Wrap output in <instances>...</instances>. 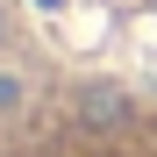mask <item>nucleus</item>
<instances>
[{
	"mask_svg": "<svg viewBox=\"0 0 157 157\" xmlns=\"http://www.w3.org/2000/svg\"><path fill=\"white\" fill-rule=\"evenodd\" d=\"M93 78L100 71L43 64L21 7L0 0V157H157V136L93 114Z\"/></svg>",
	"mask_w": 157,
	"mask_h": 157,
	"instance_id": "1",
	"label": "nucleus"
}]
</instances>
